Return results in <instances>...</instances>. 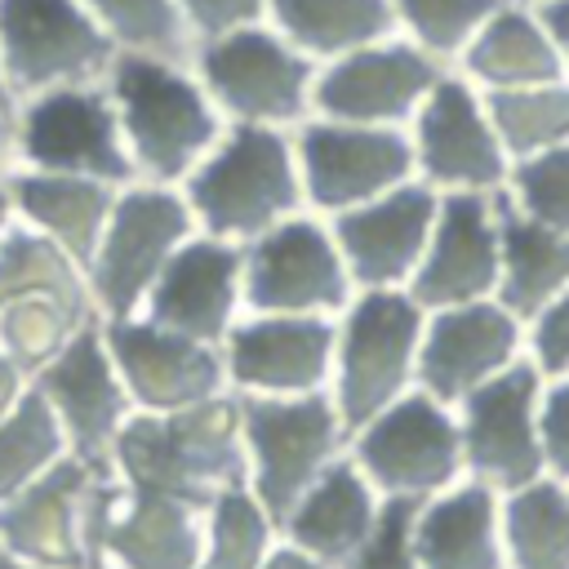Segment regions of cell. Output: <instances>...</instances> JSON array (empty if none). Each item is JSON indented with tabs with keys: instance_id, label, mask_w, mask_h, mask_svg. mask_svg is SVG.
Returning <instances> with one entry per match:
<instances>
[{
	"instance_id": "39",
	"label": "cell",
	"mask_w": 569,
	"mask_h": 569,
	"mask_svg": "<svg viewBox=\"0 0 569 569\" xmlns=\"http://www.w3.org/2000/svg\"><path fill=\"white\" fill-rule=\"evenodd\" d=\"M502 191L525 218L569 236V142L511 160Z\"/></svg>"
},
{
	"instance_id": "35",
	"label": "cell",
	"mask_w": 569,
	"mask_h": 569,
	"mask_svg": "<svg viewBox=\"0 0 569 569\" xmlns=\"http://www.w3.org/2000/svg\"><path fill=\"white\" fill-rule=\"evenodd\" d=\"M67 458H76L67 445V431L58 427L40 391L31 387V396L13 413L0 418V502H9L13 493L36 485Z\"/></svg>"
},
{
	"instance_id": "33",
	"label": "cell",
	"mask_w": 569,
	"mask_h": 569,
	"mask_svg": "<svg viewBox=\"0 0 569 569\" xmlns=\"http://www.w3.org/2000/svg\"><path fill=\"white\" fill-rule=\"evenodd\" d=\"M485 102L511 160L569 142V76L520 89H489Z\"/></svg>"
},
{
	"instance_id": "28",
	"label": "cell",
	"mask_w": 569,
	"mask_h": 569,
	"mask_svg": "<svg viewBox=\"0 0 569 569\" xmlns=\"http://www.w3.org/2000/svg\"><path fill=\"white\" fill-rule=\"evenodd\" d=\"M471 84L489 89H520V84H542L560 80L565 62L556 53V40L547 36L542 18L525 0H502L485 27L471 36L462 58L453 62Z\"/></svg>"
},
{
	"instance_id": "21",
	"label": "cell",
	"mask_w": 569,
	"mask_h": 569,
	"mask_svg": "<svg viewBox=\"0 0 569 569\" xmlns=\"http://www.w3.org/2000/svg\"><path fill=\"white\" fill-rule=\"evenodd\" d=\"M502 231L493 191H440V209L413 280L405 284L427 311L498 298Z\"/></svg>"
},
{
	"instance_id": "30",
	"label": "cell",
	"mask_w": 569,
	"mask_h": 569,
	"mask_svg": "<svg viewBox=\"0 0 569 569\" xmlns=\"http://www.w3.org/2000/svg\"><path fill=\"white\" fill-rule=\"evenodd\" d=\"M267 22L307 58L329 62L396 31L391 0H271Z\"/></svg>"
},
{
	"instance_id": "27",
	"label": "cell",
	"mask_w": 569,
	"mask_h": 569,
	"mask_svg": "<svg viewBox=\"0 0 569 569\" xmlns=\"http://www.w3.org/2000/svg\"><path fill=\"white\" fill-rule=\"evenodd\" d=\"M111 182L98 178H71V173H40V169H9V196L22 227L49 236L58 249H67L80 267H89L98 236L116 204Z\"/></svg>"
},
{
	"instance_id": "23",
	"label": "cell",
	"mask_w": 569,
	"mask_h": 569,
	"mask_svg": "<svg viewBox=\"0 0 569 569\" xmlns=\"http://www.w3.org/2000/svg\"><path fill=\"white\" fill-rule=\"evenodd\" d=\"M142 316L222 347L231 325L244 316V244L196 227L156 276Z\"/></svg>"
},
{
	"instance_id": "5",
	"label": "cell",
	"mask_w": 569,
	"mask_h": 569,
	"mask_svg": "<svg viewBox=\"0 0 569 569\" xmlns=\"http://www.w3.org/2000/svg\"><path fill=\"white\" fill-rule=\"evenodd\" d=\"M244 440V485L276 516L302 498V489L347 453L351 427L329 391L307 396H236Z\"/></svg>"
},
{
	"instance_id": "45",
	"label": "cell",
	"mask_w": 569,
	"mask_h": 569,
	"mask_svg": "<svg viewBox=\"0 0 569 569\" xmlns=\"http://www.w3.org/2000/svg\"><path fill=\"white\" fill-rule=\"evenodd\" d=\"M533 9H538V18H542L547 36L556 40V53H560L565 76H569V0H538Z\"/></svg>"
},
{
	"instance_id": "20",
	"label": "cell",
	"mask_w": 569,
	"mask_h": 569,
	"mask_svg": "<svg viewBox=\"0 0 569 569\" xmlns=\"http://www.w3.org/2000/svg\"><path fill=\"white\" fill-rule=\"evenodd\" d=\"M227 391L236 396H307L333 378V316L244 311L222 338Z\"/></svg>"
},
{
	"instance_id": "42",
	"label": "cell",
	"mask_w": 569,
	"mask_h": 569,
	"mask_svg": "<svg viewBox=\"0 0 569 569\" xmlns=\"http://www.w3.org/2000/svg\"><path fill=\"white\" fill-rule=\"evenodd\" d=\"M538 431H542V458L547 476L569 480V373L542 382L538 400Z\"/></svg>"
},
{
	"instance_id": "22",
	"label": "cell",
	"mask_w": 569,
	"mask_h": 569,
	"mask_svg": "<svg viewBox=\"0 0 569 569\" xmlns=\"http://www.w3.org/2000/svg\"><path fill=\"white\" fill-rule=\"evenodd\" d=\"M440 191L422 178H409L365 204H351L329 218V231L342 249V262L356 289H405L422 262Z\"/></svg>"
},
{
	"instance_id": "16",
	"label": "cell",
	"mask_w": 569,
	"mask_h": 569,
	"mask_svg": "<svg viewBox=\"0 0 569 569\" xmlns=\"http://www.w3.org/2000/svg\"><path fill=\"white\" fill-rule=\"evenodd\" d=\"M31 387L53 409L58 427L67 431V445L89 467H107L120 431L129 427L133 396L116 369V356L102 333V316H93L49 365L31 373Z\"/></svg>"
},
{
	"instance_id": "10",
	"label": "cell",
	"mask_w": 569,
	"mask_h": 569,
	"mask_svg": "<svg viewBox=\"0 0 569 569\" xmlns=\"http://www.w3.org/2000/svg\"><path fill=\"white\" fill-rule=\"evenodd\" d=\"M356 293L329 218L298 209L244 240V311L338 316Z\"/></svg>"
},
{
	"instance_id": "38",
	"label": "cell",
	"mask_w": 569,
	"mask_h": 569,
	"mask_svg": "<svg viewBox=\"0 0 569 569\" xmlns=\"http://www.w3.org/2000/svg\"><path fill=\"white\" fill-rule=\"evenodd\" d=\"M502 0H391L396 31L409 36L418 49H427L436 62L453 67L471 36L485 27V18Z\"/></svg>"
},
{
	"instance_id": "44",
	"label": "cell",
	"mask_w": 569,
	"mask_h": 569,
	"mask_svg": "<svg viewBox=\"0 0 569 569\" xmlns=\"http://www.w3.org/2000/svg\"><path fill=\"white\" fill-rule=\"evenodd\" d=\"M27 396H31V373H27V369H22V365L0 347V418H4V413H13Z\"/></svg>"
},
{
	"instance_id": "47",
	"label": "cell",
	"mask_w": 569,
	"mask_h": 569,
	"mask_svg": "<svg viewBox=\"0 0 569 569\" xmlns=\"http://www.w3.org/2000/svg\"><path fill=\"white\" fill-rule=\"evenodd\" d=\"M13 169V111H0V178Z\"/></svg>"
},
{
	"instance_id": "12",
	"label": "cell",
	"mask_w": 569,
	"mask_h": 569,
	"mask_svg": "<svg viewBox=\"0 0 569 569\" xmlns=\"http://www.w3.org/2000/svg\"><path fill=\"white\" fill-rule=\"evenodd\" d=\"M302 200L311 213L333 218L351 204H365L413 173V142L400 124H356L333 116H307L293 129Z\"/></svg>"
},
{
	"instance_id": "4",
	"label": "cell",
	"mask_w": 569,
	"mask_h": 569,
	"mask_svg": "<svg viewBox=\"0 0 569 569\" xmlns=\"http://www.w3.org/2000/svg\"><path fill=\"white\" fill-rule=\"evenodd\" d=\"M422 329L427 307L409 289H356L333 316L329 396L351 431L418 387Z\"/></svg>"
},
{
	"instance_id": "36",
	"label": "cell",
	"mask_w": 569,
	"mask_h": 569,
	"mask_svg": "<svg viewBox=\"0 0 569 569\" xmlns=\"http://www.w3.org/2000/svg\"><path fill=\"white\" fill-rule=\"evenodd\" d=\"M98 311L80 298H58V293H31V298H13L0 307V347L27 369L36 373L40 365H49Z\"/></svg>"
},
{
	"instance_id": "11",
	"label": "cell",
	"mask_w": 569,
	"mask_h": 569,
	"mask_svg": "<svg viewBox=\"0 0 569 569\" xmlns=\"http://www.w3.org/2000/svg\"><path fill=\"white\" fill-rule=\"evenodd\" d=\"M116 53L84 0H0V71L18 102L58 84L107 80Z\"/></svg>"
},
{
	"instance_id": "34",
	"label": "cell",
	"mask_w": 569,
	"mask_h": 569,
	"mask_svg": "<svg viewBox=\"0 0 569 569\" xmlns=\"http://www.w3.org/2000/svg\"><path fill=\"white\" fill-rule=\"evenodd\" d=\"M31 293L80 298V302L93 307L84 267L67 249H58L49 236L13 222L9 236L0 240V307L13 302V298H31Z\"/></svg>"
},
{
	"instance_id": "41",
	"label": "cell",
	"mask_w": 569,
	"mask_h": 569,
	"mask_svg": "<svg viewBox=\"0 0 569 569\" xmlns=\"http://www.w3.org/2000/svg\"><path fill=\"white\" fill-rule=\"evenodd\" d=\"M529 360L542 378L569 373V284L529 320Z\"/></svg>"
},
{
	"instance_id": "31",
	"label": "cell",
	"mask_w": 569,
	"mask_h": 569,
	"mask_svg": "<svg viewBox=\"0 0 569 569\" xmlns=\"http://www.w3.org/2000/svg\"><path fill=\"white\" fill-rule=\"evenodd\" d=\"M507 569H569V480L538 476L502 493Z\"/></svg>"
},
{
	"instance_id": "1",
	"label": "cell",
	"mask_w": 569,
	"mask_h": 569,
	"mask_svg": "<svg viewBox=\"0 0 569 569\" xmlns=\"http://www.w3.org/2000/svg\"><path fill=\"white\" fill-rule=\"evenodd\" d=\"M107 93L142 182L178 187L227 129V116L182 58L120 49L107 67Z\"/></svg>"
},
{
	"instance_id": "14",
	"label": "cell",
	"mask_w": 569,
	"mask_h": 569,
	"mask_svg": "<svg viewBox=\"0 0 569 569\" xmlns=\"http://www.w3.org/2000/svg\"><path fill=\"white\" fill-rule=\"evenodd\" d=\"M204 507L98 471L89 502V569H196Z\"/></svg>"
},
{
	"instance_id": "50",
	"label": "cell",
	"mask_w": 569,
	"mask_h": 569,
	"mask_svg": "<svg viewBox=\"0 0 569 569\" xmlns=\"http://www.w3.org/2000/svg\"><path fill=\"white\" fill-rule=\"evenodd\" d=\"M0 569H40V565H18V560H0Z\"/></svg>"
},
{
	"instance_id": "6",
	"label": "cell",
	"mask_w": 569,
	"mask_h": 569,
	"mask_svg": "<svg viewBox=\"0 0 569 569\" xmlns=\"http://www.w3.org/2000/svg\"><path fill=\"white\" fill-rule=\"evenodd\" d=\"M191 67L227 120L298 129L311 116L320 62L284 40L271 22L196 40Z\"/></svg>"
},
{
	"instance_id": "13",
	"label": "cell",
	"mask_w": 569,
	"mask_h": 569,
	"mask_svg": "<svg viewBox=\"0 0 569 569\" xmlns=\"http://www.w3.org/2000/svg\"><path fill=\"white\" fill-rule=\"evenodd\" d=\"M413 173L436 191H502L511 156L493 129L485 89L449 67L405 124Z\"/></svg>"
},
{
	"instance_id": "49",
	"label": "cell",
	"mask_w": 569,
	"mask_h": 569,
	"mask_svg": "<svg viewBox=\"0 0 569 569\" xmlns=\"http://www.w3.org/2000/svg\"><path fill=\"white\" fill-rule=\"evenodd\" d=\"M0 111H18V98H13L9 84H4V71H0Z\"/></svg>"
},
{
	"instance_id": "48",
	"label": "cell",
	"mask_w": 569,
	"mask_h": 569,
	"mask_svg": "<svg viewBox=\"0 0 569 569\" xmlns=\"http://www.w3.org/2000/svg\"><path fill=\"white\" fill-rule=\"evenodd\" d=\"M18 222V213H13V196H9V173L0 178V240L9 236V227Z\"/></svg>"
},
{
	"instance_id": "3",
	"label": "cell",
	"mask_w": 569,
	"mask_h": 569,
	"mask_svg": "<svg viewBox=\"0 0 569 569\" xmlns=\"http://www.w3.org/2000/svg\"><path fill=\"white\" fill-rule=\"evenodd\" d=\"M200 231L222 240H253L271 222L307 209L293 129L227 120L222 138L178 182Z\"/></svg>"
},
{
	"instance_id": "17",
	"label": "cell",
	"mask_w": 569,
	"mask_h": 569,
	"mask_svg": "<svg viewBox=\"0 0 569 569\" xmlns=\"http://www.w3.org/2000/svg\"><path fill=\"white\" fill-rule=\"evenodd\" d=\"M449 67L436 62L427 49H418L409 36L391 31L382 40H369L342 58L320 62L311 116L356 120V124H409L418 102L431 93V84Z\"/></svg>"
},
{
	"instance_id": "26",
	"label": "cell",
	"mask_w": 569,
	"mask_h": 569,
	"mask_svg": "<svg viewBox=\"0 0 569 569\" xmlns=\"http://www.w3.org/2000/svg\"><path fill=\"white\" fill-rule=\"evenodd\" d=\"M378 511H382V493L369 485L356 458L342 453L289 507V516L280 520V538L338 569L369 538Z\"/></svg>"
},
{
	"instance_id": "7",
	"label": "cell",
	"mask_w": 569,
	"mask_h": 569,
	"mask_svg": "<svg viewBox=\"0 0 569 569\" xmlns=\"http://www.w3.org/2000/svg\"><path fill=\"white\" fill-rule=\"evenodd\" d=\"M13 169L98 178L111 187L138 182L107 80L58 84L22 98L13 111Z\"/></svg>"
},
{
	"instance_id": "51",
	"label": "cell",
	"mask_w": 569,
	"mask_h": 569,
	"mask_svg": "<svg viewBox=\"0 0 569 569\" xmlns=\"http://www.w3.org/2000/svg\"><path fill=\"white\" fill-rule=\"evenodd\" d=\"M525 4H538V0H525Z\"/></svg>"
},
{
	"instance_id": "18",
	"label": "cell",
	"mask_w": 569,
	"mask_h": 569,
	"mask_svg": "<svg viewBox=\"0 0 569 569\" xmlns=\"http://www.w3.org/2000/svg\"><path fill=\"white\" fill-rule=\"evenodd\" d=\"M529 356V325L502 298H476L427 311L418 347V387L445 405H462L480 382Z\"/></svg>"
},
{
	"instance_id": "46",
	"label": "cell",
	"mask_w": 569,
	"mask_h": 569,
	"mask_svg": "<svg viewBox=\"0 0 569 569\" xmlns=\"http://www.w3.org/2000/svg\"><path fill=\"white\" fill-rule=\"evenodd\" d=\"M262 569H333V565H325V560H316L311 551H302V547H293V542L280 538Z\"/></svg>"
},
{
	"instance_id": "24",
	"label": "cell",
	"mask_w": 569,
	"mask_h": 569,
	"mask_svg": "<svg viewBox=\"0 0 569 569\" xmlns=\"http://www.w3.org/2000/svg\"><path fill=\"white\" fill-rule=\"evenodd\" d=\"M98 471L107 467L67 458L49 476L0 502V560L40 569H89V502Z\"/></svg>"
},
{
	"instance_id": "15",
	"label": "cell",
	"mask_w": 569,
	"mask_h": 569,
	"mask_svg": "<svg viewBox=\"0 0 569 569\" xmlns=\"http://www.w3.org/2000/svg\"><path fill=\"white\" fill-rule=\"evenodd\" d=\"M542 369L525 356L498 378L480 382L458 405L462 431V471L498 493L520 489L547 476L542 431H538V400H542Z\"/></svg>"
},
{
	"instance_id": "40",
	"label": "cell",
	"mask_w": 569,
	"mask_h": 569,
	"mask_svg": "<svg viewBox=\"0 0 569 569\" xmlns=\"http://www.w3.org/2000/svg\"><path fill=\"white\" fill-rule=\"evenodd\" d=\"M422 498H382V511L369 538L338 565V569H422L413 547V520Z\"/></svg>"
},
{
	"instance_id": "43",
	"label": "cell",
	"mask_w": 569,
	"mask_h": 569,
	"mask_svg": "<svg viewBox=\"0 0 569 569\" xmlns=\"http://www.w3.org/2000/svg\"><path fill=\"white\" fill-rule=\"evenodd\" d=\"M267 4L271 0H178L182 18L191 27V40H213V36L267 22Z\"/></svg>"
},
{
	"instance_id": "2",
	"label": "cell",
	"mask_w": 569,
	"mask_h": 569,
	"mask_svg": "<svg viewBox=\"0 0 569 569\" xmlns=\"http://www.w3.org/2000/svg\"><path fill=\"white\" fill-rule=\"evenodd\" d=\"M107 471H116L138 489H156L209 507L227 485L244 480L236 391L169 413H133L111 449Z\"/></svg>"
},
{
	"instance_id": "37",
	"label": "cell",
	"mask_w": 569,
	"mask_h": 569,
	"mask_svg": "<svg viewBox=\"0 0 569 569\" xmlns=\"http://www.w3.org/2000/svg\"><path fill=\"white\" fill-rule=\"evenodd\" d=\"M84 4L102 22V31L116 40V49L191 62L196 40L178 0H84Z\"/></svg>"
},
{
	"instance_id": "25",
	"label": "cell",
	"mask_w": 569,
	"mask_h": 569,
	"mask_svg": "<svg viewBox=\"0 0 569 569\" xmlns=\"http://www.w3.org/2000/svg\"><path fill=\"white\" fill-rule=\"evenodd\" d=\"M413 547L422 569H507L502 493L462 476L418 502Z\"/></svg>"
},
{
	"instance_id": "32",
	"label": "cell",
	"mask_w": 569,
	"mask_h": 569,
	"mask_svg": "<svg viewBox=\"0 0 569 569\" xmlns=\"http://www.w3.org/2000/svg\"><path fill=\"white\" fill-rule=\"evenodd\" d=\"M276 542H280L276 516L240 480V485H227L204 507V533H200L196 569H262L267 556L276 551Z\"/></svg>"
},
{
	"instance_id": "9",
	"label": "cell",
	"mask_w": 569,
	"mask_h": 569,
	"mask_svg": "<svg viewBox=\"0 0 569 569\" xmlns=\"http://www.w3.org/2000/svg\"><path fill=\"white\" fill-rule=\"evenodd\" d=\"M347 453L382 498H431L467 476L458 409L422 387L360 422Z\"/></svg>"
},
{
	"instance_id": "8",
	"label": "cell",
	"mask_w": 569,
	"mask_h": 569,
	"mask_svg": "<svg viewBox=\"0 0 569 569\" xmlns=\"http://www.w3.org/2000/svg\"><path fill=\"white\" fill-rule=\"evenodd\" d=\"M196 231L191 204L182 187L169 182H124L116 191L111 218L98 236V249L84 267L93 311L102 320L111 316H138L156 276L178 253V244Z\"/></svg>"
},
{
	"instance_id": "29",
	"label": "cell",
	"mask_w": 569,
	"mask_h": 569,
	"mask_svg": "<svg viewBox=\"0 0 569 569\" xmlns=\"http://www.w3.org/2000/svg\"><path fill=\"white\" fill-rule=\"evenodd\" d=\"M493 200H498V231H502L498 298L529 325L569 284V236L525 218L507 200V191H493Z\"/></svg>"
},
{
	"instance_id": "19",
	"label": "cell",
	"mask_w": 569,
	"mask_h": 569,
	"mask_svg": "<svg viewBox=\"0 0 569 569\" xmlns=\"http://www.w3.org/2000/svg\"><path fill=\"white\" fill-rule=\"evenodd\" d=\"M102 333L138 413H169L227 391L222 347L213 342L156 325L142 311L102 320Z\"/></svg>"
}]
</instances>
